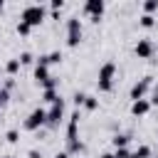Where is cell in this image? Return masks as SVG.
Listing matches in <instances>:
<instances>
[{"instance_id": "obj_31", "label": "cell", "mask_w": 158, "mask_h": 158, "mask_svg": "<svg viewBox=\"0 0 158 158\" xmlns=\"http://www.w3.org/2000/svg\"><path fill=\"white\" fill-rule=\"evenodd\" d=\"M54 158H69V153H67V151H62V153H57Z\"/></svg>"}, {"instance_id": "obj_15", "label": "cell", "mask_w": 158, "mask_h": 158, "mask_svg": "<svg viewBox=\"0 0 158 158\" xmlns=\"http://www.w3.org/2000/svg\"><path fill=\"white\" fill-rule=\"evenodd\" d=\"M131 158H151V146H138L136 151H131Z\"/></svg>"}, {"instance_id": "obj_3", "label": "cell", "mask_w": 158, "mask_h": 158, "mask_svg": "<svg viewBox=\"0 0 158 158\" xmlns=\"http://www.w3.org/2000/svg\"><path fill=\"white\" fill-rule=\"evenodd\" d=\"M114 77H116V64L114 62H104L101 64V69H99V79H96V84H99V91H111L114 89Z\"/></svg>"}, {"instance_id": "obj_29", "label": "cell", "mask_w": 158, "mask_h": 158, "mask_svg": "<svg viewBox=\"0 0 158 158\" xmlns=\"http://www.w3.org/2000/svg\"><path fill=\"white\" fill-rule=\"evenodd\" d=\"M12 86H15V79H12V77H10V79H7V81H5V86H2V89H5V91H10V89H12Z\"/></svg>"}, {"instance_id": "obj_6", "label": "cell", "mask_w": 158, "mask_h": 158, "mask_svg": "<svg viewBox=\"0 0 158 158\" xmlns=\"http://www.w3.org/2000/svg\"><path fill=\"white\" fill-rule=\"evenodd\" d=\"M44 121H47V109L37 106V109H32V111L27 114V118H25V128H27V131H37V128L44 126Z\"/></svg>"}, {"instance_id": "obj_32", "label": "cell", "mask_w": 158, "mask_h": 158, "mask_svg": "<svg viewBox=\"0 0 158 158\" xmlns=\"http://www.w3.org/2000/svg\"><path fill=\"white\" fill-rule=\"evenodd\" d=\"M99 158H114V153H101Z\"/></svg>"}, {"instance_id": "obj_36", "label": "cell", "mask_w": 158, "mask_h": 158, "mask_svg": "<svg viewBox=\"0 0 158 158\" xmlns=\"http://www.w3.org/2000/svg\"><path fill=\"white\" fill-rule=\"evenodd\" d=\"M156 136H158V131H156Z\"/></svg>"}, {"instance_id": "obj_14", "label": "cell", "mask_w": 158, "mask_h": 158, "mask_svg": "<svg viewBox=\"0 0 158 158\" xmlns=\"http://www.w3.org/2000/svg\"><path fill=\"white\" fill-rule=\"evenodd\" d=\"M5 72H7L10 77H15V74L20 72V59H7V62H5Z\"/></svg>"}, {"instance_id": "obj_4", "label": "cell", "mask_w": 158, "mask_h": 158, "mask_svg": "<svg viewBox=\"0 0 158 158\" xmlns=\"http://www.w3.org/2000/svg\"><path fill=\"white\" fill-rule=\"evenodd\" d=\"M62 118H64V99L57 96V99L49 104V109H47V121H44V126L57 128V126L62 123Z\"/></svg>"}, {"instance_id": "obj_12", "label": "cell", "mask_w": 158, "mask_h": 158, "mask_svg": "<svg viewBox=\"0 0 158 158\" xmlns=\"http://www.w3.org/2000/svg\"><path fill=\"white\" fill-rule=\"evenodd\" d=\"M52 74H49V67H40V64H35V81L37 84H42V81H47Z\"/></svg>"}, {"instance_id": "obj_19", "label": "cell", "mask_w": 158, "mask_h": 158, "mask_svg": "<svg viewBox=\"0 0 158 158\" xmlns=\"http://www.w3.org/2000/svg\"><path fill=\"white\" fill-rule=\"evenodd\" d=\"M57 96H59V94H57V89H44V91H42V99H44L47 104H52Z\"/></svg>"}, {"instance_id": "obj_5", "label": "cell", "mask_w": 158, "mask_h": 158, "mask_svg": "<svg viewBox=\"0 0 158 158\" xmlns=\"http://www.w3.org/2000/svg\"><path fill=\"white\" fill-rule=\"evenodd\" d=\"M79 42H81V20L72 15L67 20V47H77Z\"/></svg>"}, {"instance_id": "obj_21", "label": "cell", "mask_w": 158, "mask_h": 158, "mask_svg": "<svg viewBox=\"0 0 158 158\" xmlns=\"http://www.w3.org/2000/svg\"><path fill=\"white\" fill-rule=\"evenodd\" d=\"M30 32H32V27H30L27 22H17V35H20V37H27Z\"/></svg>"}, {"instance_id": "obj_26", "label": "cell", "mask_w": 158, "mask_h": 158, "mask_svg": "<svg viewBox=\"0 0 158 158\" xmlns=\"http://www.w3.org/2000/svg\"><path fill=\"white\" fill-rule=\"evenodd\" d=\"M49 7H52V12H59V10L64 7V0H52V2H49Z\"/></svg>"}, {"instance_id": "obj_7", "label": "cell", "mask_w": 158, "mask_h": 158, "mask_svg": "<svg viewBox=\"0 0 158 158\" xmlns=\"http://www.w3.org/2000/svg\"><path fill=\"white\" fill-rule=\"evenodd\" d=\"M81 10H84L86 17H91V22H99L101 15H104V10H106V2L104 0H86Z\"/></svg>"}, {"instance_id": "obj_23", "label": "cell", "mask_w": 158, "mask_h": 158, "mask_svg": "<svg viewBox=\"0 0 158 158\" xmlns=\"http://www.w3.org/2000/svg\"><path fill=\"white\" fill-rule=\"evenodd\" d=\"M57 84H59V81H57V77H49V79H47V81H42L40 86H42V91H44V89H57Z\"/></svg>"}, {"instance_id": "obj_8", "label": "cell", "mask_w": 158, "mask_h": 158, "mask_svg": "<svg viewBox=\"0 0 158 158\" xmlns=\"http://www.w3.org/2000/svg\"><path fill=\"white\" fill-rule=\"evenodd\" d=\"M153 86V77H143V79H138L133 86H131V101H138V99H146V91Z\"/></svg>"}, {"instance_id": "obj_18", "label": "cell", "mask_w": 158, "mask_h": 158, "mask_svg": "<svg viewBox=\"0 0 158 158\" xmlns=\"http://www.w3.org/2000/svg\"><path fill=\"white\" fill-rule=\"evenodd\" d=\"M158 10V0H146L143 2V15H153Z\"/></svg>"}, {"instance_id": "obj_16", "label": "cell", "mask_w": 158, "mask_h": 158, "mask_svg": "<svg viewBox=\"0 0 158 158\" xmlns=\"http://www.w3.org/2000/svg\"><path fill=\"white\" fill-rule=\"evenodd\" d=\"M84 109H86V111H96V109H99V99L91 96V94H86V99H84Z\"/></svg>"}, {"instance_id": "obj_11", "label": "cell", "mask_w": 158, "mask_h": 158, "mask_svg": "<svg viewBox=\"0 0 158 158\" xmlns=\"http://www.w3.org/2000/svg\"><path fill=\"white\" fill-rule=\"evenodd\" d=\"M148 111H151V101H148V99L131 101V114H133V116H146Z\"/></svg>"}, {"instance_id": "obj_24", "label": "cell", "mask_w": 158, "mask_h": 158, "mask_svg": "<svg viewBox=\"0 0 158 158\" xmlns=\"http://www.w3.org/2000/svg\"><path fill=\"white\" fill-rule=\"evenodd\" d=\"M114 158H131L128 148H114Z\"/></svg>"}, {"instance_id": "obj_10", "label": "cell", "mask_w": 158, "mask_h": 158, "mask_svg": "<svg viewBox=\"0 0 158 158\" xmlns=\"http://www.w3.org/2000/svg\"><path fill=\"white\" fill-rule=\"evenodd\" d=\"M62 52L59 49H54V52H49V54H40L37 59H35V64H40V67H49V64H62Z\"/></svg>"}, {"instance_id": "obj_2", "label": "cell", "mask_w": 158, "mask_h": 158, "mask_svg": "<svg viewBox=\"0 0 158 158\" xmlns=\"http://www.w3.org/2000/svg\"><path fill=\"white\" fill-rule=\"evenodd\" d=\"M47 17V10L44 5H25L22 7V15H20V22H27L30 27H40Z\"/></svg>"}, {"instance_id": "obj_27", "label": "cell", "mask_w": 158, "mask_h": 158, "mask_svg": "<svg viewBox=\"0 0 158 158\" xmlns=\"http://www.w3.org/2000/svg\"><path fill=\"white\" fill-rule=\"evenodd\" d=\"M84 99H86L84 91H77V94H74V104H77V106H84Z\"/></svg>"}, {"instance_id": "obj_33", "label": "cell", "mask_w": 158, "mask_h": 158, "mask_svg": "<svg viewBox=\"0 0 158 158\" xmlns=\"http://www.w3.org/2000/svg\"><path fill=\"white\" fill-rule=\"evenodd\" d=\"M2 10H5V2H2V0H0V12H2Z\"/></svg>"}, {"instance_id": "obj_1", "label": "cell", "mask_w": 158, "mask_h": 158, "mask_svg": "<svg viewBox=\"0 0 158 158\" xmlns=\"http://www.w3.org/2000/svg\"><path fill=\"white\" fill-rule=\"evenodd\" d=\"M67 153H84V143L79 141V111H74L67 123Z\"/></svg>"}, {"instance_id": "obj_20", "label": "cell", "mask_w": 158, "mask_h": 158, "mask_svg": "<svg viewBox=\"0 0 158 158\" xmlns=\"http://www.w3.org/2000/svg\"><path fill=\"white\" fill-rule=\"evenodd\" d=\"M5 141H7V143H17V141H20V131H17V128H10V131L5 133Z\"/></svg>"}, {"instance_id": "obj_13", "label": "cell", "mask_w": 158, "mask_h": 158, "mask_svg": "<svg viewBox=\"0 0 158 158\" xmlns=\"http://www.w3.org/2000/svg\"><path fill=\"white\" fill-rule=\"evenodd\" d=\"M111 143H114V148H126V146L131 143V136H128V133H114Z\"/></svg>"}, {"instance_id": "obj_25", "label": "cell", "mask_w": 158, "mask_h": 158, "mask_svg": "<svg viewBox=\"0 0 158 158\" xmlns=\"http://www.w3.org/2000/svg\"><path fill=\"white\" fill-rule=\"evenodd\" d=\"M7 101H10V91H5V89L0 86V109H2V106H5Z\"/></svg>"}, {"instance_id": "obj_22", "label": "cell", "mask_w": 158, "mask_h": 158, "mask_svg": "<svg viewBox=\"0 0 158 158\" xmlns=\"http://www.w3.org/2000/svg\"><path fill=\"white\" fill-rule=\"evenodd\" d=\"M17 59H20V67H22V64H32V62H35V57H32V52H22V54H20Z\"/></svg>"}, {"instance_id": "obj_28", "label": "cell", "mask_w": 158, "mask_h": 158, "mask_svg": "<svg viewBox=\"0 0 158 158\" xmlns=\"http://www.w3.org/2000/svg\"><path fill=\"white\" fill-rule=\"evenodd\" d=\"M148 101H151V106H158V86H153V96Z\"/></svg>"}, {"instance_id": "obj_9", "label": "cell", "mask_w": 158, "mask_h": 158, "mask_svg": "<svg viewBox=\"0 0 158 158\" xmlns=\"http://www.w3.org/2000/svg\"><path fill=\"white\" fill-rule=\"evenodd\" d=\"M133 52H136V57H138V59H148V57H153V52H156V44H153V40L143 37V40H138V42H136Z\"/></svg>"}, {"instance_id": "obj_34", "label": "cell", "mask_w": 158, "mask_h": 158, "mask_svg": "<svg viewBox=\"0 0 158 158\" xmlns=\"http://www.w3.org/2000/svg\"><path fill=\"white\" fill-rule=\"evenodd\" d=\"M2 158H15V156H2Z\"/></svg>"}, {"instance_id": "obj_30", "label": "cell", "mask_w": 158, "mask_h": 158, "mask_svg": "<svg viewBox=\"0 0 158 158\" xmlns=\"http://www.w3.org/2000/svg\"><path fill=\"white\" fill-rule=\"evenodd\" d=\"M27 158H42V153H40V151H37V148H32V151H30V153H27Z\"/></svg>"}, {"instance_id": "obj_17", "label": "cell", "mask_w": 158, "mask_h": 158, "mask_svg": "<svg viewBox=\"0 0 158 158\" xmlns=\"http://www.w3.org/2000/svg\"><path fill=\"white\" fill-rule=\"evenodd\" d=\"M138 25L146 27V30H151V27L156 25V17H153V15H141V17H138Z\"/></svg>"}, {"instance_id": "obj_35", "label": "cell", "mask_w": 158, "mask_h": 158, "mask_svg": "<svg viewBox=\"0 0 158 158\" xmlns=\"http://www.w3.org/2000/svg\"><path fill=\"white\" fill-rule=\"evenodd\" d=\"M0 118H2V111H0Z\"/></svg>"}]
</instances>
